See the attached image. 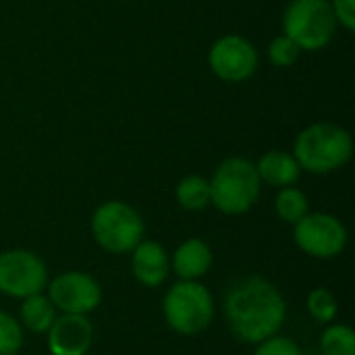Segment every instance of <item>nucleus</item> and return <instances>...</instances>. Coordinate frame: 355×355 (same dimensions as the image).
<instances>
[{
    "label": "nucleus",
    "mask_w": 355,
    "mask_h": 355,
    "mask_svg": "<svg viewBox=\"0 0 355 355\" xmlns=\"http://www.w3.org/2000/svg\"><path fill=\"white\" fill-rule=\"evenodd\" d=\"M208 183L210 204L227 216H241L250 212L262 191V181L258 177L256 164L245 156L225 158L208 179Z\"/></svg>",
    "instance_id": "7ed1b4c3"
},
{
    "label": "nucleus",
    "mask_w": 355,
    "mask_h": 355,
    "mask_svg": "<svg viewBox=\"0 0 355 355\" xmlns=\"http://www.w3.org/2000/svg\"><path fill=\"white\" fill-rule=\"evenodd\" d=\"M56 316H58V312H56L54 304L44 293H35V295L21 300L19 322L23 329H27L31 333H40V335L48 333V329L52 327Z\"/></svg>",
    "instance_id": "2eb2a0df"
},
{
    "label": "nucleus",
    "mask_w": 355,
    "mask_h": 355,
    "mask_svg": "<svg viewBox=\"0 0 355 355\" xmlns=\"http://www.w3.org/2000/svg\"><path fill=\"white\" fill-rule=\"evenodd\" d=\"M329 6L337 19V25L345 31L355 29V0H329Z\"/></svg>",
    "instance_id": "5701e85b"
},
{
    "label": "nucleus",
    "mask_w": 355,
    "mask_h": 355,
    "mask_svg": "<svg viewBox=\"0 0 355 355\" xmlns=\"http://www.w3.org/2000/svg\"><path fill=\"white\" fill-rule=\"evenodd\" d=\"M48 297L60 314L87 316L102 304L100 283L81 270H67L56 275L46 285Z\"/></svg>",
    "instance_id": "9d476101"
},
{
    "label": "nucleus",
    "mask_w": 355,
    "mask_h": 355,
    "mask_svg": "<svg viewBox=\"0 0 355 355\" xmlns=\"http://www.w3.org/2000/svg\"><path fill=\"white\" fill-rule=\"evenodd\" d=\"M225 318L237 341L258 345L279 335L287 318V302L268 279L248 277L227 291Z\"/></svg>",
    "instance_id": "f257e3e1"
},
{
    "label": "nucleus",
    "mask_w": 355,
    "mask_h": 355,
    "mask_svg": "<svg viewBox=\"0 0 355 355\" xmlns=\"http://www.w3.org/2000/svg\"><path fill=\"white\" fill-rule=\"evenodd\" d=\"M48 285L44 260L29 250H6L0 254V293L15 300L42 293Z\"/></svg>",
    "instance_id": "1a4fd4ad"
},
{
    "label": "nucleus",
    "mask_w": 355,
    "mask_h": 355,
    "mask_svg": "<svg viewBox=\"0 0 355 355\" xmlns=\"http://www.w3.org/2000/svg\"><path fill=\"white\" fill-rule=\"evenodd\" d=\"M258 64L260 56L256 46L239 33L220 35L208 50V67L214 77L225 83H243L252 79Z\"/></svg>",
    "instance_id": "6e6552de"
},
{
    "label": "nucleus",
    "mask_w": 355,
    "mask_h": 355,
    "mask_svg": "<svg viewBox=\"0 0 355 355\" xmlns=\"http://www.w3.org/2000/svg\"><path fill=\"white\" fill-rule=\"evenodd\" d=\"M23 347L21 322L0 310V355H17Z\"/></svg>",
    "instance_id": "412c9836"
},
{
    "label": "nucleus",
    "mask_w": 355,
    "mask_h": 355,
    "mask_svg": "<svg viewBox=\"0 0 355 355\" xmlns=\"http://www.w3.org/2000/svg\"><path fill=\"white\" fill-rule=\"evenodd\" d=\"M177 204L187 212H200L210 206V183L202 175H187L175 187Z\"/></svg>",
    "instance_id": "dca6fc26"
},
{
    "label": "nucleus",
    "mask_w": 355,
    "mask_h": 355,
    "mask_svg": "<svg viewBox=\"0 0 355 355\" xmlns=\"http://www.w3.org/2000/svg\"><path fill=\"white\" fill-rule=\"evenodd\" d=\"M212 250L200 237L185 239L171 258V270L179 281H200L212 266Z\"/></svg>",
    "instance_id": "ddd939ff"
},
{
    "label": "nucleus",
    "mask_w": 355,
    "mask_h": 355,
    "mask_svg": "<svg viewBox=\"0 0 355 355\" xmlns=\"http://www.w3.org/2000/svg\"><path fill=\"white\" fill-rule=\"evenodd\" d=\"M89 229L96 243L108 254H131L146 231L141 214L121 200L100 204L92 214Z\"/></svg>",
    "instance_id": "423d86ee"
},
{
    "label": "nucleus",
    "mask_w": 355,
    "mask_h": 355,
    "mask_svg": "<svg viewBox=\"0 0 355 355\" xmlns=\"http://www.w3.org/2000/svg\"><path fill=\"white\" fill-rule=\"evenodd\" d=\"M254 164H256V171H258L262 185H270L277 189L295 185L304 173L300 168L295 156L291 152H285V150H268Z\"/></svg>",
    "instance_id": "4468645a"
},
{
    "label": "nucleus",
    "mask_w": 355,
    "mask_h": 355,
    "mask_svg": "<svg viewBox=\"0 0 355 355\" xmlns=\"http://www.w3.org/2000/svg\"><path fill=\"white\" fill-rule=\"evenodd\" d=\"M295 245L310 258L333 260L347 248V227L329 212H308L293 225Z\"/></svg>",
    "instance_id": "0eeeda50"
},
{
    "label": "nucleus",
    "mask_w": 355,
    "mask_h": 355,
    "mask_svg": "<svg viewBox=\"0 0 355 355\" xmlns=\"http://www.w3.org/2000/svg\"><path fill=\"white\" fill-rule=\"evenodd\" d=\"M283 33L291 37L302 52L324 50L337 31V19L329 0H291L283 12Z\"/></svg>",
    "instance_id": "39448f33"
},
{
    "label": "nucleus",
    "mask_w": 355,
    "mask_h": 355,
    "mask_svg": "<svg viewBox=\"0 0 355 355\" xmlns=\"http://www.w3.org/2000/svg\"><path fill=\"white\" fill-rule=\"evenodd\" d=\"M306 308H308V314L318 324H331V322H335V318L339 314V302L333 295V291H329L327 287L312 289L306 297Z\"/></svg>",
    "instance_id": "6ab92c4d"
},
{
    "label": "nucleus",
    "mask_w": 355,
    "mask_h": 355,
    "mask_svg": "<svg viewBox=\"0 0 355 355\" xmlns=\"http://www.w3.org/2000/svg\"><path fill=\"white\" fill-rule=\"evenodd\" d=\"M46 335L52 355H85L94 341V327L87 316L60 314Z\"/></svg>",
    "instance_id": "9b49d317"
},
{
    "label": "nucleus",
    "mask_w": 355,
    "mask_h": 355,
    "mask_svg": "<svg viewBox=\"0 0 355 355\" xmlns=\"http://www.w3.org/2000/svg\"><path fill=\"white\" fill-rule=\"evenodd\" d=\"M322 355H355V333L347 324H329L320 337Z\"/></svg>",
    "instance_id": "a211bd4d"
},
{
    "label": "nucleus",
    "mask_w": 355,
    "mask_h": 355,
    "mask_svg": "<svg viewBox=\"0 0 355 355\" xmlns=\"http://www.w3.org/2000/svg\"><path fill=\"white\" fill-rule=\"evenodd\" d=\"M131 272L144 287H160L171 275V256L158 241L141 239L131 250Z\"/></svg>",
    "instance_id": "f8f14e48"
},
{
    "label": "nucleus",
    "mask_w": 355,
    "mask_h": 355,
    "mask_svg": "<svg viewBox=\"0 0 355 355\" xmlns=\"http://www.w3.org/2000/svg\"><path fill=\"white\" fill-rule=\"evenodd\" d=\"M266 56L272 62V67H277V69H289V67H293L300 60L302 48L291 37H287L285 33H281V35H277L268 44Z\"/></svg>",
    "instance_id": "aec40b11"
},
{
    "label": "nucleus",
    "mask_w": 355,
    "mask_h": 355,
    "mask_svg": "<svg viewBox=\"0 0 355 355\" xmlns=\"http://www.w3.org/2000/svg\"><path fill=\"white\" fill-rule=\"evenodd\" d=\"M162 314L171 331L193 337L214 320V297L200 281H177L162 300Z\"/></svg>",
    "instance_id": "20e7f679"
},
{
    "label": "nucleus",
    "mask_w": 355,
    "mask_h": 355,
    "mask_svg": "<svg viewBox=\"0 0 355 355\" xmlns=\"http://www.w3.org/2000/svg\"><path fill=\"white\" fill-rule=\"evenodd\" d=\"M291 154L302 171L310 175H331L352 160L354 137L337 123L318 121L295 135Z\"/></svg>",
    "instance_id": "f03ea898"
},
{
    "label": "nucleus",
    "mask_w": 355,
    "mask_h": 355,
    "mask_svg": "<svg viewBox=\"0 0 355 355\" xmlns=\"http://www.w3.org/2000/svg\"><path fill=\"white\" fill-rule=\"evenodd\" d=\"M275 212L283 223L295 225L297 220H302L310 212L308 196L295 185L283 187V189H279V193L275 198Z\"/></svg>",
    "instance_id": "f3484780"
},
{
    "label": "nucleus",
    "mask_w": 355,
    "mask_h": 355,
    "mask_svg": "<svg viewBox=\"0 0 355 355\" xmlns=\"http://www.w3.org/2000/svg\"><path fill=\"white\" fill-rule=\"evenodd\" d=\"M254 355H304V352L297 345V341H293L291 337L275 335V337L258 343Z\"/></svg>",
    "instance_id": "4be33fe9"
}]
</instances>
